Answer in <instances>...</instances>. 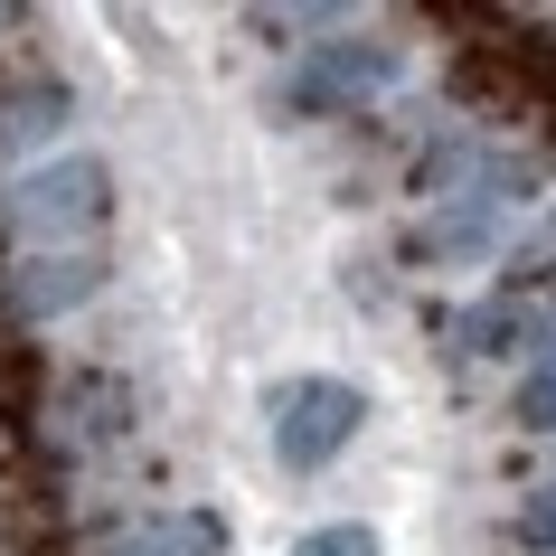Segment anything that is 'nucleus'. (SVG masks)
Instances as JSON below:
<instances>
[]
</instances>
